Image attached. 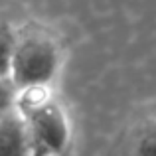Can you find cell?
<instances>
[{"mask_svg":"<svg viewBox=\"0 0 156 156\" xmlns=\"http://www.w3.org/2000/svg\"><path fill=\"white\" fill-rule=\"evenodd\" d=\"M134 156H156V126L146 129L138 136L134 146Z\"/></svg>","mask_w":156,"mask_h":156,"instance_id":"6","label":"cell"},{"mask_svg":"<svg viewBox=\"0 0 156 156\" xmlns=\"http://www.w3.org/2000/svg\"><path fill=\"white\" fill-rule=\"evenodd\" d=\"M16 32L12 26L0 22V77L10 79V61L16 44Z\"/></svg>","mask_w":156,"mask_h":156,"instance_id":"4","label":"cell"},{"mask_svg":"<svg viewBox=\"0 0 156 156\" xmlns=\"http://www.w3.org/2000/svg\"><path fill=\"white\" fill-rule=\"evenodd\" d=\"M61 67V50L50 32L28 26L16 32L10 81L18 91L50 87Z\"/></svg>","mask_w":156,"mask_h":156,"instance_id":"2","label":"cell"},{"mask_svg":"<svg viewBox=\"0 0 156 156\" xmlns=\"http://www.w3.org/2000/svg\"><path fill=\"white\" fill-rule=\"evenodd\" d=\"M34 156H61L71 142V122L50 87L24 89L16 97Z\"/></svg>","mask_w":156,"mask_h":156,"instance_id":"1","label":"cell"},{"mask_svg":"<svg viewBox=\"0 0 156 156\" xmlns=\"http://www.w3.org/2000/svg\"><path fill=\"white\" fill-rule=\"evenodd\" d=\"M16 97H18V89L14 87V83L8 77H0V117L14 109Z\"/></svg>","mask_w":156,"mask_h":156,"instance_id":"5","label":"cell"},{"mask_svg":"<svg viewBox=\"0 0 156 156\" xmlns=\"http://www.w3.org/2000/svg\"><path fill=\"white\" fill-rule=\"evenodd\" d=\"M0 156H34L26 126L16 107L0 117Z\"/></svg>","mask_w":156,"mask_h":156,"instance_id":"3","label":"cell"}]
</instances>
